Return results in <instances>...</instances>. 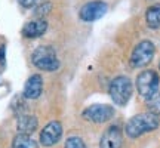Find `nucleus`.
<instances>
[{
    "label": "nucleus",
    "mask_w": 160,
    "mask_h": 148,
    "mask_svg": "<svg viewBox=\"0 0 160 148\" xmlns=\"http://www.w3.org/2000/svg\"><path fill=\"white\" fill-rule=\"evenodd\" d=\"M159 126H160L159 116H154L151 113H141L128 120V123L125 126V133L128 138L137 139L144 133L156 131Z\"/></svg>",
    "instance_id": "nucleus-1"
},
{
    "label": "nucleus",
    "mask_w": 160,
    "mask_h": 148,
    "mask_svg": "<svg viewBox=\"0 0 160 148\" xmlns=\"http://www.w3.org/2000/svg\"><path fill=\"white\" fill-rule=\"evenodd\" d=\"M108 92L116 105L125 107L126 104L129 102L132 92H133V86H132L131 79L126 77V76H119V77L113 79L111 83H110Z\"/></svg>",
    "instance_id": "nucleus-2"
},
{
    "label": "nucleus",
    "mask_w": 160,
    "mask_h": 148,
    "mask_svg": "<svg viewBox=\"0 0 160 148\" xmlns=\"http://www.w3.org/2000/svg\"><path fill=\"white\" fill-rule=\"evenodd\" d=\"M31 62L36 68L42 71H57L59 68V61L57 52L51 46H39L31 53Z\"/></svg>",
    "instance_id": "nucleus-3"
},
{
    "label": "nucleus",
    "mask_w": 160,
    "mask_h": 148,
    "mask_svg": "<svg viewBox=\"0 0 160 148\" xmlns=\"http://www.w3.org/2000/svg\"><path fill=\"white\" fill-rule=\"evenodd\" d=\"M135 85H137L138 93L142 98L148 99L154 93L159 92V86H160L159 74L156 73L154 70H144L142 73H139L137 76Z\"/></svg>",
    "instance_id": "nucleus-4"
},
{
    "label": "nucleus",
    "mask_w": 160,
    "mask_h": 148,
    "mask_svg": "<svg viewBox=\"0 0 160 148\" xmlns=\"http://www.w3.org/2000/svg\"><path fill=\"white\" fill-rule=\"evenodd\" d=\"M156 53V47L154 43L150 42V40H142L139 42L133 51L131 53V65L133 68H142L145 65H148Z\"/></svg>",
    "instance_id": "nucleus-5"
},
{
    "label": "nucleus",
    "mask_w": 160,
    "mask_h": 148,
    "mask_svg": "<svg viewBox=\"0 0 160 148\" xmlns=\"http://www.w3.org/2000/svg\"><path fill=\"white\" fill-rule=\"evenodd\" d=\"M114 107L108 104H93L91 107L83 110L82 117L92 123H105L114 117Z\"/></svg>",
    "instance_id": "nucleus-6"
},
{
    "label": "nucleus",
    "mask_w": 160,
    "mask_h": 148,
    "mask_svg": "<svg viewBox=\"0 0 160 148\" xmlns=\"http://www.w3.org/2000/svg\"><path fill=\"white\" fill-rule=\"evenodd\" d=\"M108 6L102 0H93V2H88L86 5L82 6L79 12V17L82 21L85 22H93L99 18H102L107 13Z\"/></svg>",
    "instance_id": "nucleus-7"
},
{
    "label": "nucleus",
    "mask_w": 160,
    "mask_h": 148,
    "mask_svg": "<svg viewBox=\"0 0 160 148\" xmlns=\"http://www.w3.org/2000/svg\"><path fill=\"white\" fill-rule=\"evenodd\" d=\"M61 136H62V125L53 120L51 123H48L43 127V131L40 132V144L43 147H52L59 142Z\"/></svg>",
    "instance_id": "nucleus-8"
},
{
    "label": "nucleus",
    "mask_w": 160,
    "mask_h": 148,
    "mask_svg": "<svg viewBox=\"0 0 160 148\" xmlns=\"http://www.w3.org/2000/svg\"><path fill=\"white\" fill-rule=\"evenodd\" d=\"M123 145V133L119 126H110L102 133L99 148H122Z\"/></svg>",
    "instance_id": "nucleus-9"
},
{
    "label": "nucleus",
    "mask_w": 160,
    "mask_h": 148,
    "mask_svg": "<svg viewBox=\"0 0 160 148\" xmlns=\"http://www.w3.org/2000/svg\"><path fill=\"white\" fill-rule=\"evenodd\" d=\"M43 92V79L39 74H33L24 85L22 95L27 99H37Z\"/></svg>",
    "instance_id": "nucleus-10"
},
{
    "label": "nucleus",
    "mask_w": 160,
    "mask_h": 148,
    "mask_svg": "<svg viewBox=\"0 0 160 148\" xmlns=\"http://www.w3.org/2000/svg\"><path fill=\"white\" fill-rule=\"evenodd\" d=\"M48 30V22H46L43 18H39V19H33L27 22L22 27V36L24 37H28V39H36V37H40L43 36Z\"/></svg>",
    "instance_id": "nucleus-11"
},
{
    "label": "nucleus",
    "mask_w": 160,
    "mask_h": 148,
    "mask_svg": "<svg viewBox=\"0 0 160 148\" xmlns=\"http://www.w3.org/2000/svg\"><path fill=\"white\" fill-rule=\"evenodd\" d=\"M39 121L36 119V116L33 114H19L17 119V129L19 133L24 135H30L37 129Z\"/></svg>",
    "instance_id": "nucleus-12"
},
{
    "label": "nucleus",
    "mask_w": 160,
    "mask_h": 148,
    "mask_svg": "<svg viewBox=\"0 0 160 148\" xmlns=\"http://www.w3.org/2000/svg\"><path fill=\"white\" fill-rule=\"evenodd\" d=\"M145 21L150 28H160V3L150 6L145 12Z\"/></svg>",
    "instance_id": "nucleus-13"
},
{
    "label": "nucleus",
    "mask_w": 160,
    "mask_h": 148,
    "mask_svg": "<svg viewBox=\"0 0 160 148\" xmlns=\"http://www.w3.org/2000/svg\"><path fill=\"white\" fill-rule=\"evenodd\" d=\"M12 148H37V144L34 139H31L30 135L18 133L12 141Z\"/></svg>",
    "instance_id": "nucleus-14"
},
{
    "label": "nucleus",
    "mask_w": 160,
    "mask_h": 148,
    "mask_svg": "<svg viewBox=\"0 0 160 148\" xmlns=\"http://www.w3.org/2000/svg\"><path fill=\"white\" fill-rule=\"evenodd\" d=\"M147 108H148V113L160 116V91L147 99Z\"/></svg>",
    "instance_id": "nucleus-15"
},
{
    "label": "nucleus",
    "mask_w": 160,
    "mask_h": 148,
    "mask_svg": "<svg viewBox=\"0 0 160 148\" xmlns=\"http://www.w3.org/2000/svg\"><path fill=\"white\" fill-rule=\"evenodd\" d=\"M64 148H88V145L85 144V141L80 136H70L65 141Z\"/></svg>",
    "instance_id": "nucleus-16"
},
{
    "label": "nucleus",
    "mask_w": 160,
    "mask_h": 148,
    "mask_svg": "<svg viewBox=\"0 0 160 148\" xmlns=\"http://www.w3.org/2000/svg\"><path fill=\"white\" fill-rule=\"evenodd\" d=\"M52 9V3H49V2H45V3H40V5H37V9H36V15L37 17H45V15H48L49 12H51Z\"/></svg>",
    "instance_id": "nucleus-17"
},
{
    "label": "nucleus",
    "mask_w": 160,
    "mask_h": 148,
    "mask_svg": "<svg viewBox=\"0 0 160 148\" xmlns=\"http://www.w3.org/2000/svg\"><path fill=\"white\" fill-rule=\"evenodd\" d=\"M18 3L22 6V7L30 9V7H34V6L40 5V3H42V0H18Z\"/></svg>",
    "instance_id": "nucleus-18"
},
{
    "label": "nucleus",
    "mask_w": 160,
    "mask_h": 148,
    "mask_svg": "<svg viewBox=\"0 0 160 148\" xmlns=\"http://www.w3.org/2000/svg\"><path fill=\"white\" fill-rule=\"evenodd\" d=\"M3 58V49H0V59Z\"/></svg>",
    "instance_id": "nucleus-19"
},
{
    "label": "nucleus",
    "mask_w": 160,
    "mask_h": 148,
    "mask_svg": "<svg viewBox=\"0 0 160 148\" xmlns=\"http://www.w3.org/2000/svg\"><path fill=\"white\" fill-rule=\"evenodd\" d=\"M159 68H160V62H159Z\"/></svg>",
    "instance_id": "nucleus-20"
}]
</instances>
